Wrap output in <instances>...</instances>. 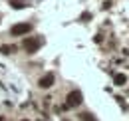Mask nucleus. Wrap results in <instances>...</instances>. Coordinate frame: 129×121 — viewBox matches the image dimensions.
Here are the masks:
<instances>
[{
    "mask_svg": "<svg viewBox=\"0 0 129 121\" xmlns=\"http://www.w3.org/2000/svg\"><path fill=\"white\" fill-rule=\"evenodd\" d=\"M22 46H24V50H26L28 54H36V52L40 50V46H42V38L30 36V38H26V40L22 42Z\"/></svg>",
    "mask_w": 129,
    "mask_h": 121,
    "instance_id": "f257e3e1",
    "label": "nucleus"
},
{
    "mask_svg": "<svg viewBox=\"0 0 129 121\" xmlns=\"http://www.w3.org/2000/svg\"><path fill=\"white\" fill-rule=\"evenodd\" d=\"M83 101V95H81L80 89H74L68 93V97H66V107H78Z\"/></svg>",
    "mask_w": 129,
    "mask_h": 121,
    "instance_id": "f03ea898",
    "label": "nucleus"
},
{
    "mask_svg": "<svg viewBox=\"0 0 129 121\" xmlns=\"http://www.w3.org/2000/svg\"><path fill=\"white\" fill-rule=\"evenodd\" d=\"M28 32H32V24L30 22H20V24H14L10 28V34L12 36H26Z\"/></svg>",
    "mask_w": 129,
    "mask_h": 121,
    "instance_id": "7ed1b4c3",
    "label": "nucleus"
},
{
    "mask_svg": "<svg viewBox=\"0 0 129 121\" xmlns=\"http://www.w3.org/2000/svg\"><path fill=\"white\" fill-rule=\"evenodd\" d=\"M54 83H56V76H54L52 72L44 74V76L38 79V87H42V89H48V87H52Z\"/></svg>",
    "mask_w": 129,
    "mask_h": 121,
    "instance_id": "20e7f679",
    "label": "nucleus"
},
{
    "mask_svg": "<svg viewBox=\"0 0 129 121\" xmlns=\"http://www.w3.org/2000/svg\"><path fill=\"white\" fill-rule=\"evenodd\" d=\"M10 2V6L14 8V10H24V8H28L30 6V2L28 0H8Z\"/></svg>",
    "mask_w": 129,
    "mask_h": 121,
    "instance_id": "39448f33",
    "label": "nucleus"
},
{
    "mask_svg": "<svg viewBox=\"0 0 129 121\" xmlns=\"http://www.w3.org/2000/svg\"><path fill=\"white\" fill-rule=\"evenodd\" d=\"M113 83L119 85V87L125 85V83H127V76H125V74H115V76H113Z\"/></svg>",
    "mask_w": 129,
    "mask_h": 121,
    "instance_id": "423d86ee",
    "label": "nucleus"
},
{
    "mask_svg": "<svg viewBox=\"0 0 129 121\" xmlns=\"http://www.w3.org/2000/svg\"><path fill=\"white\" fill-rule=\"evenodd\" d=\"M14 52H16V46H8V44L0 46V54H4V56H10V54H14Z\"/></svg>",
    "mask_w": 129,
    "mask_h": 121,
    "instance_id": "0eeeda50",
    "label": "nucleus"
},
{
    "mask_svg": "<svg viewBox=\"0 0 129 121\" xmlns=\"http://www.w3.org/2000/svg\"><path fill=\"white\" fill-rule=\"evenodd\" d=\"M78 117H80V121H97L95 115H93V113H89V111H83V113H80Z\"/></svg>",
    "mask_w": 129,
    "mask_h": 121,
    "instance_id": "6e6552de",
    "label": "nucleus"
},
{
    "mask_svg": "<svg viewBox=\"0 0 129 121\" xmlns=\"http://www.w3.org/2000/svg\"><path fill=\"white\" fill-rule=\"evenodd\" d=\"M89 18H91V14H89V12H83V14H81V20H83V22H87Z\"/></svg>",
    "mask_w": 129,
    "mask_h": 121,
    "instance_id": "1a4fd4ad",
    "label": "nucleus"
},
{
    "mask_svg": "<svg viewBox=\"0 0 129 121\" xmlns=\"http://www.w3.org/2000/svg\"><path fill=\"white\" fill-rule=\"evenodd\" d=\"M22 121H28V119H22Z\"/></svg>",
    "mask_w": 129,
    "mask_h": 121,
    "instance_id": "9d476101",
    "label": "nucleus"
}]
</instances>
